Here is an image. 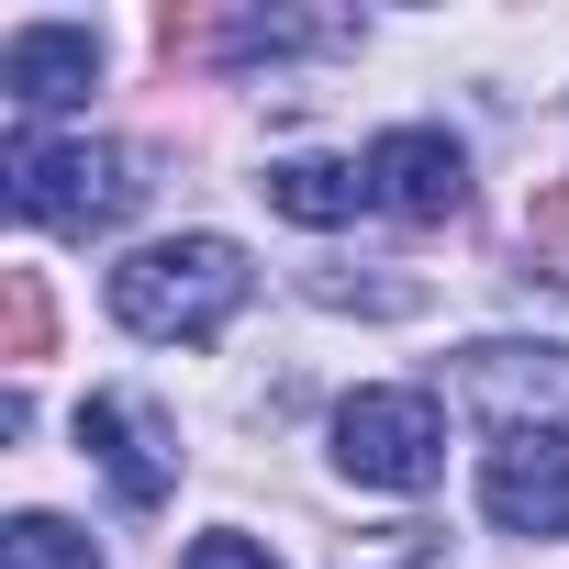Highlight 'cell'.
I'll return each mask as SVG.
<instances>
[{
	"label": "cell",
	"mask_w": 569,
	"mask_h": 569,
	"mask_svg": "<svg viewBox=\"0 0 569 569\" xmlns=\"http://www.w3.org/2000/svg\"><path fill=\"white\" fill-rule=\"evenodd\" d=\"M458 391L480 413H502V436L513 425H558L569 413V347H469Z\"/></svg>",
	"instance_id": "cell-8"
},
{
	"label": "cell",
	"mask_w": 569,
	"mask_h": 569,
	"mask_svg": "<svg viewBox=\"0 0 569 569\" xmlns=\"http://www.w3.org/2000/svg\"><path fill=\"white\" fill-rule=\"evenodd\" d=\"M179 569H279V558H268L257 536H234V525H223V536H190V558H179Z\"/></svg>",
	"instance_id": "cell-14"
},
{
	"label": "cell",
	"mask_w": 569,
	"mask_h": 569,
	"mask_svg": "<svg viewBox=\"0 0 569 569\" xmlns=\"http://www.w3.org/2000/svg\"><path fill=\"white\" fill-rule=\"evenodd\" d=\"M347 569H447V547H436L425 525H402V536H380V547H358Z\"/></svg>",
	"instance_id": "cell-13"
},
{
	"label": "cell",
	"mask_w": 569,
	"mask_h": 569,
	"mask_svg": "<svg viewBox=\"0 0 569 569\" xmlns=\"http://www.w3.org/2000/svg\"><path fill=\"white\" fill-rule=\"evenodd\" d=\"M79 447L112 469V491H123L134 513H157V502L179 491V436H168L134 391H90V402H79Z\"/></svg>",
	"instance_id": "cell-5"
},
{
	"label": "cell",
	"mask_w": 569,
	"mask_h": 569,
	"mask_svg": "<svg viewBox=\"0 0 569 569\" xmlns=\"http://www.w3.org/2000/svg\"><path fill=\"white\" fill-rule=\"evenodd\" d=\"M347 34H358L347 12H223L212 57H234V68L246 57H313V46H347Z\"/></svg>",
	"instance_id": "cell-10"
},
{
	"label": "cell",
	"mask_w": 569,
	"mask_h": 569,
	"mask_svg": "<svg viewBox=\"0 0 569 569\" xmlns=\"http://www.w3.org/2000/svg\"><path fill=\"white\" fill-rule=\"evenodd\" d=\"M146 201L134 157L123 146H90V134H12V212L46 223V234H101Z\"/></svg>",
	"instance_id": "cell-2"
},
{
	"label": "cell",
	"mask_w": 569,
	"mask_h": 569,
	"mask_svg": "<svg viewBox=\"0 0 569 569\" xmlns=\"http://www.w3.org/2000/svg\"><path fill=\"white\" fill-rule=\"evenodd\" d=\"M0 569H101V547L57 513H12V536H0Z\"/></svg>",
	"instance_id": "cell-11"
},
{
	"label": "cell",
	"mask_w": 569,
	"mask_h": 569,
	"mask_svg": "<svg viewBox=\"0 0 569 569\" xmlns=\"http://www.w3.org/2000/svg\"><path fill=\"white\" fill-rule=\"evenodd\" d=\"M0 291H12V358H46V279L34 268H0Z\"/></svg>",
	"instance_id": "cell-12"
},
{
	"label": "cell",
	"mask_w": 569,
	"mask_h": 569,
	"mask_svg": "<svg viewBox=\"0 0 569 569\" xmlns=\"http://www.w3.org/2000/svg\"><path fill=\"white\" fill-rule=\"evenodd\" d=\"M480 513L502 536H569V425H513L480 447Z\"/></svg>",
	"instance_id": "cell-4"
},
{
	"label": "cell",
	"mask_w": 569,
	"mask_h": 569,
	"mask_svg": "<svg viewBox=\"0 0 569 569\" xmlns=\"http://www.w3.org/2000/svg\"><path fill=\"white\" fill-rule=\"evenodd\" d=\"M257 190H268V212H291V223H358L380 201L369 168H347V157H279Z\"/></svg>",
	"instance_id": "cell-9"
},
{
	"label": "cell",
	"mask_w": 569,
	"mask_h": 569,
	"mask_svg": "<svg viewBox=\"0 0 569 569\" xmlns=\"http://www.w3.org/2000/svg\"><path fill=\"white\" fill-rule=\"evenodd\" d=\"M369 190H380V212H402V223H447V212L469 201V157H458V134H436V123H391V134L369 146Z\"/></svg>",
	"instance_id": "cell-6"
},
{
	"label": "cell",
	"mask_w": 569,
	"mask_h": 569,
	"mask_svg": "<svg viewBox=\"0 0 569 569\" xmlns=\"http://www.w3.org/2000/svg\"><path fill=\"white\" fill-rule=\"evenodd\" d=\"M336 469L369 480V491H436V469H447L436 391H358L336 413Z\"/></svg>",
	"instance_id": "cell-3"
},
{
	"label": "cell",
	"mask_w": 569,
	"mask_h": 569,
	"mask_svg": "<svg viewBox=\"0 0 569 569\" xmlns=\"http://www.w3.org/2000/svg\"><path fill=\"white\" fill-rule=\"evenodd\" d=\"M246 246L234 234H168V246H134L112 268V325L123 336H157V347H212L234 313H246Z\"/></svg>",
	"instance_id": "cell-1"
},
{
	"label": "cell",
	"mask_w": 569,
	"mask_h": 569,
	"mask_svg": "<svg viewBox=\"0 0 569 569\" xmlns=\"http://www.w3.org/2000/svg\"><path fill=\"white\" fill-rule=\"evenodd\" d=\"M90 79H101V34H90V23H23L12 46H0V90H12L23 134H34L46 112L90 101Z\"/></svg>",
	"instance_id": "cell-7"
}]
</instances>
